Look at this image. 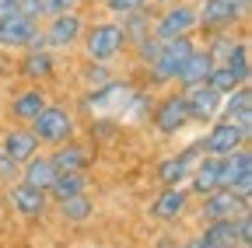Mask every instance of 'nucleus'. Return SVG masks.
<instances>
[{
  "mask_svg": "<svg viewBox=\"0 0 252 248\" xmlns=\"http://www.w3.org/2000/svg\"><path fill=\"white\" fill-rule=\"evenodd\" d=\"M217 63H228V67H231V70H235V74H238V77H242V81L249 84V81H252V59H249V39H245V35H235V39H231V46L224 49V56H220Z\"/></svg>",
  "mask_w": 252,
  "mask_h": 248,
  "instance_id": "32",
  "label": "nucleus"
},
{
  "mask_svg": "<svg viewBox=\"0 0 252 248\" xmlns=\"http://www.w3.org/2000/svg\"><path fill=\"white\" fill-rule=\"evenodd\" d=\"M252 0H200L196 18H200V32H235L238 25H245Z\"/></svg>",
  "mask_w": 252,
  "mask_h": 248,
  "instance_id": "6",
  "label": "nucleus"
},
{
  "mask_svg": "<svg viewBox=\"0 0 252 248\" xmlns=\"http://www.w3.org/2000/svg\"><path fill=\"white\" fill-rule=\"evenodd\" d=\"M210 67H214V56L207 53V46H196L193 53L186 56V63H182V70H179V77H175V87H179V91H189V87L207 84Z\"/></svg>",
  "mask_w": 252,
  "mask_h": 248,
  "instance_id": "23",
  "label": "nucleus"
},
{
  "mask_svg": "<svg viewBox=\"0 0 252 248\" xmlns=\"http://www.w3.org/2000/svg\"><path fill=\"white\" fill-rule=\"evenodd\" d=\"M154 98H158V91L147 87V84H137L130 91V98H126V109H123V122L126 126H147V119H151V109H154Z\"/></svg>",
  "mask_w": 252,
  "mask_h": 248,
  "instance_id": "24",
  "label": "nucleus"
},
{
  "mask_svg": "<svg viewBox=\"0 0 252 248\" xmlns=\"http://www.w3.org/2000/svg\"><path fill=\"white\" fill-rule=\"evenodd\" d=\"M196 32H200V18H196V4H189V0L154 11V25H151L154 39L165 42V39H182V35H196Z\"/></svg>",
  "mask_w": 252,
  "mask_h": 248,
  "instance_id": "8",
  "label": "nucleus"
},
{
  "mask_svg": "<svg viewBox=\"0 0 252 248\" xmlns=\"http://www.w3.org/2000/svg\"><path fill=\"white\" fill-rule=\"evenodd\" d=\"M94 182H91V171H56V178L49 182V199H67V196H81V193H91Z\"/></svg>",
  "mask_w": 252,
  "mask_h": 248,
  "instance_id": "26",
  "label": "nucleus"
},
{
  "mask_svg": "<svg viewBox=\"0 0 252 248\" xmlns=\"http://www.w3.org/2000/svg\"><path fill=\"white\" fill-rule=\"evenodd\" d=\"M249 206H252V199H242L231 189H214L210 196H203V199L193 203V213H189V217H196L200 224L203 220H228V217L245 213Z\"/></svg>",
  "mask_w": 252,
  "mask_h": 248,
  "instance_id": "14",
  "label": "nucleus"
},
{
  "mask_svg": "<svg viewBox=\"0 0 252 248\" xmlns=\"http://www.w3.org/2000/svg\"><path fill=\"white\" fill-rule=\"evenodd\" d=\"M35 28H39V21L28 18V14H21V11L0 18V53H7V56L11 53H21L28 46V39L35 35Z\"/></svg>",
  "mask_w": 252,
  "mask_h": 248,
  "instance_id": "19",
  "label": "nucleus"
},
{
  "mask_svg": "<svg viewBox=\"0 0 252 248\" xmlns=\"http://www.w3.org/2000/svg\"><path fill=\"white\" fill-rule=\"evenodd\" d=\"M84 11H67V14H53V18H42V39H46V49L53 53H70L77 49L81 35H84Z\"/></svg>",
  "mask_w": 252,
  "mask_h": 248,
  "instance_id": "10",
  "label": "nucleus"
},
{
  "mask_svg": "<svg viewBox=\"0 0 252 248\" xmlns=\"http://www.w3.org/2000/svg\"><path fill=\"white\" fill-rule=\"evenodd\" d=\"M77 87L81 91H98V87H105L109 81H116L119 74H116V67L112 63H94V59H81V67H77Z\"/></svg>",
  "mask_w": 252,
  "mask_h": 248,
  "instance_id": "30",
  "label": "nucleus"
},
{
  "mask_svg": "<svg viewBox=\"0 0 252 248\" xmlns=\"http://www.w3.org/2000/svg\"><path fill=\"white\" fill-rule=\"evenodd\" d=\"M235 224H238V248H249L252 245V213H238L235 217Z\"/></svg>",
  "mask_w": 252,
  "mask_h": 248,
  "instance_id": "37",
  "label": "nucleus"
},
{
  "mask_svg": "<svg viewBox=\"0 0 252 248\" xmlns=\"http://www.w3.org/2000/svg\"><path fill=\"white\" fill-rule=\"evenodd\" d=\"M196 158H200L196 140L186 143V147H179V150H172V154H165V158L154 165V182L158 185H186V178H189V171H193Z\"/></svg>",
  "mask_w": 252,
  "mask_h": 248,
  "instance_id": "15",
  "label": "nucleus"
},
{
  "mask_svg": "<svg viewBox=\"0 0 252 248\" xmlns=\"http://www.w3.org/2000/svg\"><path fill=\"white\" fill-rule=\"evenodd\" d=\"M220 189H231L242 199H252V150L249 143L220 158Z\"/></svg>",
  "mask_w": 252,
  "mask_h": 248,
  "instance_id": "12",
  "label": "nucleus"
},
{
  "mask_svg": "<svg viewBox=\"0 0 252 248\" xmlns=\"http://www.w3.org/2000/svg\"><path fill=\"white\" fill-rule=\"evenodd\" d=\"M158 53H161V39H154V35H144L140 42H133L130 49H126V56L133 59V67H137L140 74L158 59Z\"/></svg>",
  "mask_w": 252,
  "mask_h": 248,
  "instance_id": "33",
  "label": "nucleus"
},
{
  "mask_svg": "<svg viewBox=\"0 0 252 248\" xmlns=\"http://www.w3.org/2000/svg\"><path fill=\"white\" fill-rule=\"evenodd\" d=\"M84 0H46L42 4V18H53V14H67V11H81Z\"/></svg>",
  "mask_w": 252,
  "mask_h": 248,
  "instance_id": "36",
  "label": "nucleus"
},
{
  "mask_svg": "<svg viewBox=\"0 0 252 248\" xmlns=\"http://www.w3.org/2000/svg\"><path fill=\"white\" fill-rule=\"evenodd\" d=\"M186 189L193 196V203L210 196L214 189H220V158L217 154H200L193 171H189V178H186Z\"/></svg>",
  "mask_w": 252,
  "mask_h": 248,
  "instance_id": "18",
  "label": "nucleus"
},
{
  "mask_svg": "<svg viewBox=\"0 0 252 248\" xmlns=\"http://www.w3.org/2000/svg\"><path fill=\"white\" fill-rule=\"evenodd\" d=\"M196 234L210 248H238V224H235V217H228V220H203Z\"/></svg>",
  "mask_w": 252,
  "mask_h": 248,
  "instance_id": "29",
  "label": "nucleus"
},
{
  "mask_svg": "<svg viewBox=\"0 0 252 248\" xmlns=\"http://www.w3.org/2000/svg\"><path fill=\"white\" fill-rule=\"evenodd\" d=\"M200 42H196V35H182V39H165L161 42V53H158V59L144 70V84L147 87H154V91H168V87H175V77H179V70H182V63H186V56L193 53Z\"/></svg>",
  "mask_w": 252,
  "mask_h": 248,
  "instance_id": "3",
  "label": "nucleus"
},
{
  "mask_svg": "<svg viewBox=\"0 0 252 248\" xmlns=\"http://www.w3.org/2000/svg\"><path fill=\"white\" fill-rule=\"evenodd\" d=\"M18 7H14V0H0V18H7V14H14Z\"/></svg>",
  "mask_w": 252,
  "mask_h": 248,
  "instance_id": "40",
  "label": "nucleus"
},
{
  "mask_svg": "<svg viewBox=\"0 0 252 248\" xmlns=\"http://www.w3.org/2000/svg\"><path fill=\"white\" fill-rule=\"evenodd\" d=\"M4 189H7L4 196H7V206L14 210V217H21V220H28V224L46 220V217H49L53 199H49L46 189H35V185H28V182H21V178L7 182Z\"/></svg>",
  "mask_w": 252,
  "mask_h": 248,
  "instance_id": "11",
  "label": "nucleus"
},
{
  "mask_svg": "<svg viewBox=\"0 0 252 248\" xmlns=\"http://www.w3.org/2000/svg\"><path fill=\"white\" fill-rule=\"evenodd\" d=\"M154 11H158V7L144 4V7H137V11H130V14H123V18H119V28H123V35H126V42H130V46L140 42L144 35H151Z\"/></svg>",
  "mask_w": 252,
  "mask_h": 248,
  "instance_id": "31",
  "label": "nucleus"
},
{
  "mask_svg": "<svg viewBox=\"0 0 252 248\" xmlns=\"http://www.w3.org/2000/svg\"><path fill=\"white\" fill-rule=\"evenodd\" d=\"M133 87H137L133 77H116V81H109V84L98 87V91H81L74 112H77L81 119H91V115H123L126 98H130Z\"/></svg>",
  "mask_w": 252,
  "mask_h": 248,
  "instance_id": "4",
  "label": "nucleus"
},
{
  "mask_svg": "<svg viewBox=\"0 0 252 248\" xmlns=\"http://www.w3.org/2000/svg\"><path fill=\"white\" fill-rule=\"evenodd\" d=\"M220 119H235L242 126H252V91H249V84H238L235 91L220 95Z\"/></svg>",
  "mask_w": 252,
  "mask_h": 248,
  "instance_id": "27",
  "label": "nucleus"
},
{
  "mask_svg": "<svg viewBox=\"0 0 252 248\" xmlns=\"http://www.w3.org/2000/svg\"><path fill=\"white\" fill-rule=\"evenodd\" d=\"M49 213L56 217L60 224L67 227H81L88 220H94V213H98V206H94V196L91 193H81V196H67V199H56L49 206Z\"/></svg>",
  "mask_w": 252,
  "mask_h": 248,
  "instance_id": "22",
  "label": "nucleus"
},
{
  "mask_svg": "<svg viewBox=\"0 0 252 248\" xmlns=\"http://www.w3.org/2000/svg\"><path fill=\"white\" fill-rule=\"evenodd\" d=\"M42 4L46 0H14V7L21 14H28V18H35V21H42Z\"/></svg>",
  "mask_w": 252,
  "mask_h": 248,
  "instance_id": "38",
  "label": "nucleus"
},
{
  "mask_svg": "<svg viewBox=\"0 0 252 248\" xmlns=\"http://www.w3.org/2000/svg\"><path fill=\"white\" fill-rule=\"evenodd\" d=\"M18 178L28 182V185H35V189H49V182L56 178V165L49 161V150L32 154V158L18 168Z\"/></svg>",
  "mask_w": 252,
  "mask_h": 248,
  "instance_id": "28",
  "label": "nucleus"
},
{
  "mask_svg": "<svg viewBox=\"0 0 252 248\" xmlns=\"http://www.w3.org/2000/svg\"><path fill=\"white\" fill-rule=\"evenodd\" d=\"M60 53H53V49H35V53H28V49H21V59L14 63V74L25 81V84H53V77H56V70H60V59H56Z\"/></svg>",
  "mask_w": 252,
  "mask_h": 248,
  "instance_id": "17",
  "label": "nucleus"
},
{
  "mask_svg": "<svg viewBox=\"0 0 252 248\" xmlns=\"http://www.w3.org/2000/svg\"><path fill=\"white\" fill-rule=\"evenodd\" d=\"M238 84H245L228 63H214L210 67V74H207V87H214L217 95H228V91H235Z\"/></svg>",
  "mask_w": 252,
  "mask_h": 248,
  "instance_id": "34",
  "label": "nucleus"
},
{
  "mask_svg": "<svg viewBox=\"0 0 252 248\" xmlns=\"http://www.w3.org/2000/svg\"><path fill=\"white\" fill-rule=\"evenodd\" d=\"M147 126L161 137V140H175L186 126H189V109H186V95L179 87H168V91H158L154 98V109H151V119Z\"/></svg>",
  "mask_w": 252,
  "mask_h": 248,
  "instance_id": "5",
  "label": "nucleus"
},
{
  "mask_svg": "<svg viewBox=\"0 0 252 248\" xmlns=\"http://www.w3.org/2000/svg\"><path fill=\"white\" fill-rule=\"evenodd\" d=\"M53 102L49 87L46 84H25L21 91H14L7 105H0L7 112V122H18V126H32V119H35L46 105Z\"/></svg>",
  "mask_w": 252,
  "mask_h": 248,
  "instance_id": "13",
  "label": "nucleus"
},
{
  "mask_svg": "<svg viewBox=\"0 0 252 248\" xmlns=\"http://www.w3.org/2000/svg\"><path fill=\"white\" fill-rule=\"evenodd\" d=\"M28 130L35 133V140H39L42 150H53V147H60V143H67V140L81 137V115L74 112V105L53 98L35 119H32Z\"/></svg>",
  "mask_w": 252,
  "mask_h": 248,
  "instance_id": "2",
  "label": "nucleus"
},
{
  "mask_svg": "<svg viewBox=\"0 0 252 248\" xmlns=\"http://www.w3.org/2000/svg\"><path fill=\"white\" fill-rule=\"evenodd\" d=\"M189 213H193V196L186 185H161L147 206V217L161 227H179Z\"/></svg>",
  "mask_w": 252,
  "mask_h": 248,
  "instance_id": "9",
  "label": "nucleus"
},
{
  "mask_svg": "<svg viewBox=\"0 0 252 248\" xmlns=\"http://www.w3.org/2000/svg\"><path fill=\"white\" fill-rule=\"evenodd\" d=\"M186 95V109H189V126H207L220 115V95L214 87L200 84V87H189L182 91Z\"/></svg>",
  "mask_w": 252,
  "mask_h": 248,
  "instance_id": "20",
  "label": "nucleus"
},
{
  "mask_svg": "<svg viewBox=\"0 0 252 248\" xmlns=\"http://www.w3.org/2000/svg\"><path fill=\"white\" fill-rule=\"evenodd\" d=\"M18 168H21V165H14L7 154L0 150V182H4V185H7V182H14V178H18Z\"/></svg>",
  "mask_w": 252,
  "mask_h": 248,
  "instance_id": "39",
  "label": "nucleus"
},
{
  "mask_svg": "<svg viewBox=\"0 0 252 248\" xmlns=\"http://www.w3.org/2000/svg\"><path fill=\"white\" fill-rule=\"evenodd\" d=\"M81 133L88 143L94 147H105V143H116L119 133H123V119L119 115H91L81 122Z\"/></svg>",
  "mask_w": 252,
  "mask_h": 248,
  "instance_id": "25",
  "label": "nucleus"
},
{
  "mask_svg": "<svg viewBox=\"0 0 252 248\" xmlns=\"http://www.w3.org/2000/svg\"><path fill=\"white\" fill-rule=\"evenodd\" d=\"M49 161L56 165V171H91L98 161V147L88 143L84 137H74L67 143H60L49 150Z\"/></svg>",
  "mask_w": 252,
  "mask_h": 248,
  "instance_id": "16",
  "label": "nucleus"
},
{
  "mask_svg": "<svg viewBox=\"0 0 252 248\" xmlns=\"http://www.w3.org/2000/svg\"><path fill=\"white\" fill-rule=\"evenodd\" d=\"M0 150L7 154V158L14 161V165H25L32 154H39L42 147H39V140H35V133H32L28 126H18V122H7L4 126V133H0Z\"/></svg>",
  "mask_w": 252,
  "mask_h": 248,
  "instance_id": "21",
  "label": "nucleus"
},
{
  "mask_svg": "<svg viewBox=\"0 0 252 248\" xmlns=\"http://www.w3.org/2000/svg\"><path fill=\"white\" fill-rule=\"evenodd\" d=\"M151 7H168V4H179V0H147Z\"/></svg>",
  "mask_w": 252,
  "mask_h": 248,
  "instance_id": "41",
  "label": "nucleus"
},
{
  "mask_svg": "<svg viewBox=\"0 0 252 248\" xmlns=\"http://www.w3.org/2000/svg\"><path fill=\"white\" fill-rule=\"evenodd\" d=\"M249 140H252V126H242V122H235V119H220L217 115L214 122L203 126L196 147H200V154H217V158H224V154L245 147Z\"/></svg>",
  "mask_w": 252,
  "mask_h": 248,
  "instance_id": "7",
  "label": "nucleus"
},
{
  "mask_svg": "<svg viewBox=\"0 0 252 248\" xmlns=\"http://www.w3.org/2000/svg\"><path fill=\"white\" fill-rule=\"evenodd\" d=\"M109 18H123V14H130V11H137V7H144L147 0H94Z\"/></svg>",
  "mask_w": 252,
  "mask_h": 248,
  "instance_id": "35",
  "label": "nucleus"
},
{
  "mask_svg": "<svg viewBox=\"0 0 252 248\" xmlns=\"http://www.w3.org/2000/svg\"><path fill=\"white\" fill-rule=\"evenodd\" d=\"M81 49V59H94V63H119L130 49L123 28H119V18H102V21H88L84 25V35L77 42Z\"/></svg>",
  "mask_w": 252,
  "mask_h": 248,
  "instance_id": "1",
  "label": "nucleus"
}]
</instances>
